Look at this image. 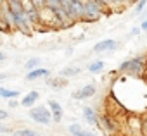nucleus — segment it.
Listing matches in <instances>:
<instances>
[{"instance_id":"f257e3e1","label":"nucleus","mask_w":147,"mask_h":136,"mask_svg":"<svg viewBox=\"0 0 147 136\" xmlns=\"http://www.w3.org/2000/svg\"><path fill=\"white\" fill-rule=\"evenodd\" d=\"M145 69V64L142 59H133V60H126L119 65V71L123 73H130L131 76H142Z\"/></svg>"},{"instance_id":"f03ea898","label":"nucleus","mask_w":147,"mask_h":136,"mask_svg":"<svg viewBox=\"0 0 147 136\" xmlns=\"http://www.w3.org/2000/svg\"><path fill=\"white\" fill-rule=\"evenodd\" d=\"M102 2H83V12H82V17L87 19V21H95L100 17V7Z\"/></svg>"},{"instance_id":"7ed1b4c3","label":"nucleus","mask_w":147,"mask_h":136,"mask_svg":"<svg viewBox=\"0 0 147 136\" xmlns=\"http://www.w3.org/2000/svg\"><path fill=\"white\" fill-rule=\"evenodd\" d=\"M30 117L35 121V122H38V124H43V126H47V124H50V119H52V115H50V110L47 109V107H35V109H31L30 110Z\"/></svg>"},{"instance_id":"20e7f679","label":"nucleus","mask_w":147,"mask_h":136,"mask_svg":"<svg viewBox=\"0 0 147 136\" xmlns=\"http://www.w3.org/2000/svg\"><path fill=\"white\" fill-rule=\"evenodd\" d=\"M95 91H97L95 85H87V86H83L82 90L75 91L71 97L75 98V100H83V98H90V97H94V95H95Z\"/></svg>"},{"instance_id":"39448f33","label":"nucleus","mask_w":147,"mask_h":136,"mask_svg":"<svg viewBox=\"0 0 147 136\" xmlns=\"http://www.w3.org/2000/svg\"><path fill=\"white\" fill-rule=\"evenodd\" d=\"M49 109H50V115L55 122L62 121V107L55 102V100H49Z\"/></svg>"},{"instance_id":"423d86ee","label":"nucleus","mask_w":147,"mask_h":136,"mask_svg":"<svg viewBox=\"0 0 147 136\" xmlns=\"http://www.w3.org/2000/svg\"><path fill=\"white\" fill-rule=\"evenodd\" d=\"M113 48H116V41L114 40H104V41H99L94 47L95 52H107V50H113Z\"/></svg>"},{"instance_id":"0eeeda50","label":"nucleus","mask_w":147,"mask_h":136,"mask_svg":"<svg viewBox=\"0 0 147 136\" xmlns=\"http://www.w3.org/2000/svg\"><path fill=\"white\" fill-rule=\"evenodd\" d=\"M69 133H71L73 136H95L94 133L82 129V126H80V124H71V126H69Z\"/></svg>"},{"instance_id":"6e6552de","label":"nucleus","mask_w":147,"mask_h":136,"mask_svg":"<svg viewBox=\"0 0 147 136\" xmlns=\"http://www.w3.org/2000/svg\"><path fill=\"white\" fill-rule=\"evenodd\" d=\"M38 97H40V95H38V91H30V93L21 100V105H24V107H31V105L38 100Z\"/></svg>"},{"instance_id":"1a4fd4ad","label":"nucleus","mask_w":147,"mask_h":136,"mask_svg":"<svg viewBox=\"0 0 147 136\" xmlns=\"http://www.w3.org/2000/svg\"><path fill=\"white\" fill-rule=\"evenodd\" d=\"M83 115H85V119L90 122V124H97V114H95V110L92 109V107H83Z\"/></svg>"},{"instance_id":"9d476101","label":"nucleus","mask_w":147,"mask_h":136,"mask_svg":"<svg viewBox=\"0 0 147 136\" xmlns=\"http://www.w3.org/2000/svg\"><path fill=\"white\" fill-rule=\"evenodd\" d=\"M47 74H49V71H47V69H35V71H30L26 78H28L30 81H33V79L42 78V76H47Z\"/></svg>"},{"instance_id":"9b49d317","label":"nucleus","mask_w":147,"mask_h":136,"mask_svg":"<svg viewBox=\"0 0 147 136\" xmlns=\"http://www.w3.org/2000/svg\"><path fill=\"white\" fill-rule=\"evenodd\" d=\"M78 73H80V67H64V69L61 71V76L69 78V76H76Z\"/></svg>"},{"instance_id":"f8f14e48","label":"nucleus","mask_w":147,"mask_h":136,"mask_svg":"<svg viewBox=\"0 0 147 136\" xmlns=\"http://www.w3.org/2000/svg\"><path fill=\"white\" fill-rule=\"evenodd\" d=\"M0 97H2V98H16V97H19V91H14V90H5V88H0Z\"/></svg>"},{"instance_id":"ddd939ff","label":"nucleus","mask_w":147,"mask_h":136,"mask_svg":"<svg viewBox=\"0 0 147 136\" xmlns=\"http://www.w3.org/2000/svg\"><path fill=\"white\" fill-rule=\"evenodd\" d=\"M38 64H40V59L38 57H33V59H30L26 64H24V67L28 71H35V69H38Z\"/></svg>"},{"instance_id":"4468645a","label":"nucleus","mask_w":147,"mask_h":136,"mask_svg":"<svg viewBox=\"0 0 147 136\" xmlns=\"http://www.w3.org/2000/svg\"><path fill=\"white\" fill-rule=\"evenodd\" d=\"M102 69H104V62H102V60H97V62L88 64V71H90V73H99V71H102Z\"/></svg>"},{"instance_id":"2eb2a0df","label":"nucleus","mask_w":147,"mask_h":136,"mask_svg":"<svg viewBox=\"0 0 147 136\" xmlns=\"http://www.w3.org/2000/svg\"><path fill=\"white\" fill-rule=\"evenodd\" d=\"M14 136H40V134L31 129H19V131H14Z\"/></svg>"},{"instance_id":"dca6fc26","label":"nucleus","mask_w":147,"mask_h":136,"mask_svg":"<svg viewBox=\"0 0 147 136\" xmlns=\"http://www.w3.org/2000/svg\"><path fill=\"white\" fill-rule=\"evenodd\" d=\"M47 83H49L50 86H55V88H61V86H64V85H66V81H64V79H47Z\"/></svg>"},{"instance_id":"f3484780","label":"nucleus","mask_w":147,"mask_h":136,"mask_svg":"<svg viewBox=\"0 0 147 136\" xmlns=\"http://www.w3.org/2000/svg\"><path fill=\"white\" fill-rule=\"evenodd\" d=\"M100 122H102L109 131H114V129H116V126H114V124L111 122V119H107V117H100Z\"/></svg>"},{"instance_id":"a211bd4d","label":"nucleus","mask_w":147,"mask_h":136,"mask_svg":"<svg viewBox=\"0 0 147 136\" xmlns=\"http://www.w3.org/2000/svg\"><path fill=\"white\" fill-rule=\"evenodd\" d=\"M144 5H145L144 0H142V2H138V5H137V9H135V14H140V12H142V9H144Z\"/></svg>"},{"instance_id":"6ab92c4d","label":"nucleus","mask_w":147,"mask_h":136,"mask_svg":"<svg viewBox=\"0 0 147 136\" xmlns=\"http://www.w3.org/2000/svg\"><path fill=\"white\" fill-rule=\"evenodd\" d=\"M9 115H7V112L5 110H0V121H4V119H7Z\"/></svg>"},{"instance_id":"aec40b11","label":"nucleus","mask_w":147,"mask_h":136,"mask_svg":"<svg viewBox=\"0 0 147 136\" xmlns=\"http://www.w3.org/2000/svg\"><path fill=\"white\" fill-rule=\"evenodd\" d=\"M140 29H144V31H147V19L142 23V26H140Z\"/></svg>"},{"instance_id":"412c9836","label":"nucleus","mask_w":147,"mask_h":136,"mask_svg":"<svg viewBox=\"0 0 147 136\" xmlns=\"http://www.w3.org/2000/svg\"><path fill=\"white\" fill-rule=\"evenodd\" d=\"M0 133H9V129H7V127H4V126H0Z\"/></svg>"},{"instance_id":"4be33fe9","label":"nucleus","mask_w":147,"mask_h":136,"mask_svg":"<svg viewBox=\"0 0 147 136\" xmlns=\"http://www.w3.org/2000/svg\"><path fill=\"white\" fill-rule=\"evenodd\" d=\"M9 105H11V107H18V103H16L14 100H11V102H9Z\"/></svg>"},{"instance_id":"5701e85b","label":"nucleus","mask_w":147,"mask_h":136,"mask_svg":"<svg viewBox=\"0 0 147 136\" xmlns=\"http://www.w3.org/2000/svg\"><path fill=\"white\" fill-rule=\"evenodd\" d=\"M0 60H5V53H2V52H0Z\"/></svg>"},{"instance_id":"b1692460","label":"nucleus","mask_w":147,"mask_h":136,"mask_svg":"<svg viewBox=\"0 0 147 136\" xmlns=\"http://www.w3.org/2000/svg\"><path fill=\"white\" fill-rule=\"evenodd\" d=\"M7 78V74H2V73H0V81H2V79H5Z\"/></svg>"}]
</instances>
